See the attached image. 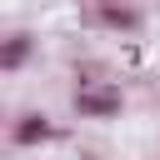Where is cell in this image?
Masks as SVG:
<instances>
[{"label":"cell","instance_id":"3","mask_svg":"<svg viewBox=\"0 0 160 160\" xmlns=\"http://www.w3.org/2000/svg\"><path fill=\"white\" fill-rule=\"evenodd\" d=\"M30 55H35V35H30V30H10V35L0 40V70H5V75L25 70Z\"/></svg>","mask_w":160,"mask_h":160},{"label":"cell","instance_id":"1","mask_svg":"<svg viewBox=\"0 0 160 160\" xmlns=\"http://www.w3.org/2000/svg\"><path fill=\"white\" fill-rule=\"evenodd\" d=\"M70 110H75L80 120H115V115L125 110V95H120V85L85 80V85H75V95H70Z\"/></svg>","mask_w":160,"mask_h":160},{"label":"cell","instance_id":"2","mask_svg":"<svg viewBox=\"0 0 160 160\" xmlns=\"http://www.w3.org/2000/svg\"><path fill=\"white\" fill-rule=\"evenodd\" d=\"M60 130H55V120L50 115H40V110H25V115H15V125H10V145L15 150H35V145H45V140H55Z\"/></svg>","mask_w":160,"mask_h":160},{"label":"cell","instance_id":"4","mask_svg":"<svg viewBox=\"0 0 160 160\" xmlns=\"http://www.w3.org/2000/svg\"><path fill=\"white\" fill-rule=\"evenodd\" d=\"M95 20H100V25H110V30H125V35H135V30L145 25V15H140L135 5H125V0H100Z\"/></svg>","mask_w":160,"mask_h":160}]
</instances>
